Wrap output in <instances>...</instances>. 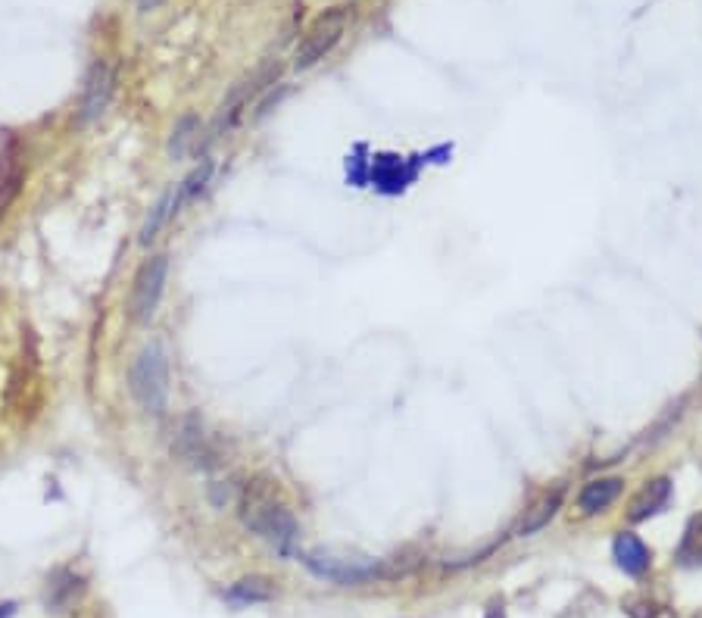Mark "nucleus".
Returning a JSON list of instances; mask_svg holds the SVG:
<instances>
[{
  "instance_id": "f257e3e1",
  "label": "nucleus",
  "mask_w": 702,
  "mask_h": 618,
  "mask_svg": "<svg viewBox=\"0 0 702 618\" xmlns=\"http://www.w3.org/2000/svg\"><path fill=\"white\" fill-rule=\"evenodd\" d=\"M238 512H241V522L259 534L263 540H269V544L288 556L297 544V522H294V515L291 509L284 506L278 497H275V484L266 481V478H253L247 487H244V494L238 500Z\"/></svg>"
},
{
  "instance_id": "f03ea898",
  "label": "nucleus",
  "mask_w": 702,
  "mask_h": 618,
  "mask_svg": "<svg viewBox=\"0 0 702 618\" xmlns=\"http://www.w3.org/2000/svg\"><path fill=\"white\" fill-rule=\"evenodd\" d=\"M300 562L316 578L341 584V587H356V584H369V581L394 575V569L384 565L381 559L362 556V553H347V550H325V547L306 550V553H300Z\"/></svg>"
},
{
  "instance_id": "7ed1b4c3",
  "label": "nucleus",
  "mask_w": 702,
  "mask_h": 618,
  "mask_svg": "<svg viewBox=\"0 0 702 618\" xmlns=\"http://www.w3.org/2000/svg\"><path fill=\"white\" fill-rule=\"evenodd\" d=\"M128 391L147 416H163L169 403V359L160 344H147L128 369Z\"/></svg>"
},
{
  "instance_id": "20e7f679",
  "label": "nucleus",
  "mask_w": 702,
  "mask_h": 618,
  "mask_svg": "<svg viewBox=\"0 0 702 618\" xmlns=\"http://www.w3.org/2000/svg\"><path fill=\"white\" fill-rule=\"evenodd\" d=\"M347 22H350V7L325 10L316 22L309 25V32L303 35V41L297 47V57H294V66L309 69V66H316L319 60H325V54H331V47L341 41Z\"/></svg>"
},
{
  "instance_id": "39448f33",
  "label": "nucleus",
  "mask_w": 702,
  "mask_h": 618,
  "mask_svg": "<svg viewBox=\"0 0 702 618\" xmlns=\"http://www.w3.org/2000/svg\"><path fill=\"white\" fill-rule=\"evenodd\" d=\"M166 272H169L166 256H150V260L138 269L135 291H132V319L135 322L153 319L156 306H160V297H163V288H166Z\"/></svg>"
},
{
  "instance_id": "423d86ee",
  "label": "nucleus",
  "mask_w": 702,
  "mask_h": 618,
  "mask_svg": "<svg viewBox=\"0 0 702 618\" xmlns=\"http://www.w3.org/2000/svg\"><path fill=\"white\" fill-rule=\"evenodd\" d=\"M275 79H278V63H266V66H259V69L250 75V79H244V82L234 85L231 94H228V100L222 103L219 116H216V125H213L210 141H213L216 135H222V128H228L234 119L241 116V110L250 103V97H256L259 91H266L269 85H275ZM210 141H206V144H210Z\"/></svg>"
},
{
  "instance_id": "0eeeda50",
  "label": "nucleus",
  "mask_w": 702,
  "mask_h": 618,
  "mask_svg": "<svg viewBox=\"0 0 702 618\" xmlns=\"http://www.w3.org/2000/svg\"><path fill=\"white\" fill-rule=\"evenodd\" d=\"M113 91H116V72L97 60L88 72V82H85V94H82V107H78V122L88 125L94 119H100L107 113L110 100H113Z\"/></svg>"
},
{
  "instance_id": "6e6552de",
  "label": "nucleus",
  "mask_w": 702,
  "mask_h": 618,
  "mask_svg": "<svg viewBox=\"0 0 702 618\" xmlns=\"http://www.w3.org/2000/svg\"><path fill=\"white\" fill-rule=\"evenodd\" d=\"M172 453L181 459V462H191L194 469H210L213 466V447L206 444V434H203V422L197 416H185L178 425V434H175V444H172Z\"/></svg>"
},
{
  "instance_id": "1a4fd4ad",
  "label": "nucleus",
  "mask_w": 702,
  "mask_h": 618,
  "mask_svg": "<svg viewBox=\"0 0 702 618\" xmlns=\"http://www.w3.org/2000/svg\"><path fill=\"white\" fill-rule=\"evenodd\" d=\"M612 559L618 569L631 578H643L649 572V565H653V553H649V547L631 531H621L612 540Z\"/></svg>"
},
{
  "instance_id": "9d476101",
  "label": "nucleus",
  "mask_w": 702,
  "mask_h": 618,
  "mask_svg": "<svg viewBox=\"0 0 702 618\" xmlns=\"http://www.w3.org/2000/svg\"><path fill=\"white\" fill-rule=\"evenodd\" d=\"M671 500V481L668 478H653V481H646L640 487V494L631 500V509H628V519L634 525L646 522V519H653V515H659Z\"/></svg>"
},
{
  "instance_id": "9b49d317",
  "label": "nucleus",
  "mask_w": 702,
  "mask_h": 618,
  "mask_svg": "<svg viewBox=\"0 0 702 618\" xmlns=\"http://www.w3.org/2000/svg\"><path fill=\"white\" fill-rule=\"evenodd\" d=\"M82 594H85V578L75 575V572H69V569H60V572L50 575V581H47L44 606H47L50 612H66Z\"/></svg>"
},
{
  "instance_id": "f8f14e48",
  "label": "nucleus",
  "mask_w": 702,
  "mask_h": 618,
  "mask_svg": "<svg viewBox=\"0 0 702 618\" xmlns=\"http://www.w3.org/2000/svg\"><path fill=\"white\" fill-rule=\"evenodd\" d=\"M624 491V481L621 478H596L590 484H584V491L578 497V506L584 515H600L606 512Z\"/></svg>"
},
{
  "instance_id": "ddd939ff",
  "label": "nucleus",
  "mask_w": 702,
  "mask_h": 618,
  "mask_svg": "<svg viewBox=\"0 0 702 618\" xmlns=\"http://www.w3.org/2000/svg\"><path fill=\"white\" fill-rule=\"evenodd\" d=\"M225 600L228 603H238V606H253V603H269L275 600V584L263 575H250V578H241L234 581L228 590H225Z\"/></svg>"
},
{
  "instance_id": "4468645a",
  "label": "nucleus",
  "mask_w": 702,
  "mask_h": 618,
  "mask_svg": "<svg viewBox=\"0 0 702 618\" xmlns=\"http://www.w3.org/2000/svg\"><path fill=\"white\" fill-rule=\"evenodd\" d=\"M562 500H565V491L562 487H556L553 494H546L528 515H525V522L518 525V534L522 537H531V534H537V531H543L546 525H550L553 519H556V512L562 509Z\"/></svg>"
},
{
  "instance_id": "2eb2a0df",
  "label": "nucleus",
  "mask_w": 702,
  "mask_h": 618,
  "mask_svg": "<svg viewBox=\"0 0 702 618\" xmlns=\"http://www.w3.org/2000/svg\"><path fill=\"white\" fill-rule=\"evenodd\" d=\"M194 147H200V119L197 116H181L175 122V128H172V138H169V157L185 160Z\"/></svg>"
},
{
  "instance_id": "dca6fc26",
  "label": "nucleus",
  "mask_w": 702,
  "mask_h": 618,
  "mask_svg": "<svg viewBox=\"0 0 702 618\" xmlns=\"http://www.w3.org/2000/svg\"><path fill=\"white\" fill-rule=\"evenodd\" d=\"M678 562L687 565V569H699L702 565V512L693 515L684 528V537L678 544Z\"/></svg>"
},
{
  "instance_id": "f3484780",
  "label": "nucleus",
  "mask_w": 702,
  "mask_h": 618,
  "mask_svg": "<svg viewBox=\"0 0 702 618\" xmlns=\"http://www.w3.org/2000/svg\"><path fill=\"white\" fill-rule=\"evenodd\" d=\"M172 213H175V191H169V194L150 210V216H147V222H144V228H141V244H144V247H147L156 235H160V228L166 225V219H169Z\"/></svg>"
},
{
  "instance_id": "a211bd4d",
  "label": "nucleus",
  "mask_w": 702,
  "mask_h": 618,
  "mask_svg": "<svg viewBox=\"0 0 702 618\" xmlns=\"http://www.w3.org/2000/svg\"><path fill=\"white\" fill-rule=\"evenodd\" d=\"M210 175H213V163L210 160H203L185 182H181V188L175 191V213H178V206L181 203H188V200H194L203 188H206V182H210Z\"/></svg>"
},
{
  "instance_id": "6ab92c4d",
  "label": "nucleus",
  "mask_w": 702,
  "mask_h": 618,
  "mask_svg": "<svg viewBox=\"0 0 702 618\" xmlns=\"http://www.w3.org/2000/svg\"><path fill=\"white\" fill-rule=\"evenodd\" d=\"M234 484L231 481H216V484H210V503L216 506V509H225L231 500H234Z\"/></svg>"
},
{
  "instance_id": "aec40b11",
  "label": "nucleus",
  "mask_w": 702,
  "mask_h": 618,
  "mask_svg": "<svg viewBox=\"0 0 702 618\" xmlns=\"http://www.w3.org/2000/svg\"><path fill=\"white\" fill-rule=\"evenodd\" d=\"M484 618H506V603L503 600H493L484 612Z\"/></svg>"
},
{
  "instance_id": "412c9836",
  "label": "nucleus",
  "mask_w": 702,
  "mask_h": 618,
  "mask_svg": "<svg viewBox=\"0 0 702 618\" xmlns=\"http://www.w3.org/2000/svg\"><path fill=\"white\" fill-rule=\"evenodd\" d=\"M166 0H138V10L141 13H150V10H156V7H163Z\"/></svg>"
},
{
  "instance_id": "4be33fe9",
  "label": "nucleus",
  "mask_w": 702,
  "mask_h": 618,
  "mask_svg": "<svg viewBox=\"0 0 702 618\" xmlns=\"http://www.w3.org/2000/svg\"><path fill=\"white\" fill-rule=\"evenodd\" d=\"M16 615V603L7 600V603H0V618H13Z\"/></svg>"
}]
</instances>
